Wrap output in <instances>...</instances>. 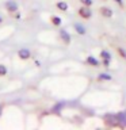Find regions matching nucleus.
Instances as JSON below:
<instances>
[{"label":"nucleus","instance_id":"obj_13","mask_svg":"<svg viewBox=\"0 0 126 130\" xmlns=\"http://www.w3.org/2000/svg\"><path fill=\"white\" fill-rule=\"evenodd\" d=\"M119 52H121V56L126 57V53H125V50H122V49H119Z\"/></svg>","mask_w":126,"mask_h":130},{"label":"nucleus","instance_id":"obj_8","mask_svg":"<svg viewBox=\"0 0 126 130\" xmlns=\"http://www.w3.org/2000/svg\"><path fill=\"white\" fill-rule=\"evenodd\" d=\"M75 28H76V30H77V32H80V34H84V32H85V30H84V27L83 26H81V24H75Z\"/></svg>","mask_w":126,"mask_h":130},{"label":"nucleus","instance_id":"obj_11","mask_svg":"<svg viewBox=\"0 0 126 130\" xmlns=\"http://www.w3.org/2000/svg\"><path fill=\"white\" fill-rule=\"evenodd\" d=\"M88 62H92V65H98V64H99L95 58H93V57H88Z\"/></svg>","mask_w":126,"mask_h":130},{"label":"nucleus","instance_id":"obj_1","mask_svg":"<svg viewBox=\"0 0 126 130\" xmlns=\"http://www.w3.org/2000/svg\"><path fill=\"white\" fill-rule=\"evenodd\" d=\"M6 8H7L8 12H18V10H19L18 4H16V2H14V0H8L6 3Z\"/></svg>","mask_w":126,"mask_h":130},{"label":"nucleus","instance_id":"obj_6","mask_svg":"<svg viewBox=\"0 0 126 130\" xmlns=\"http://www.w3.org/2000/svg\"><path fill=\"white\" fill-rule=\"evenodd\" d=\"M52 23L56 24V26H60V24H61V19L58 18V16H52Z\"/></svg>","mask_w":126,"mask_h":130},{"label":"nucleus","instance_id":"obj_15","mask_svg":"<svg viewBox=\"0 0 126 130\" xmlns=\"http://www.w3.org/2000/svg\"><path fill=\"white\" fill-rule=\"evenodd\" d=\"M2 23H3V18L0 16V24H2Z\"/></svg>","mask_w":126,"mask_h":130},{"label":"nucleus","instance_id":"obj_4","mask_svg":"<svg viewBox=\"0 0 126 130\" xmlns=\"http://www.w3.org/2000/svg\"><path fill=\"white\" fill-rule=\"evenodd\" d=\"M60 37L62 38V41L65 43H69V41H71V37H69V34L65 30H60Z\"/></svg>","mask_w":126,"mask_h":130},{"label":"nucleus","instance_id":"obj_9","mask_svg":"<svg viewBox=\"0 0 126 130\" xmlns=\"http://www.w3.org/2000/svg\"><path fill=\"white\" fill-rule=\"evenodd\" d=\"M102 12H103L106 16H111V15H113V12L108 11V8H103V10H102Z\"/></svg>","mask_w":126,"mask_h":130},{"label":"nucleus","instance_id":"obj_7","mask_svg":"<svg viewBox=\"0 0 126 130\" xmlns=\"http://www.w3.org/2000/svg\"><path fill=\"white\" fill-rule=\"evenodd\" d=\"M6 75H7V68H6V65L0 64V76H6Z\"/></svg>","mask_w":126,"mask_h":130},{"label":"nucleus","instance_id":"obj_12","mask_svg":"<svg viewBox=\"0 0 126 130\" xmlns=\"http://www.w3.org/2000/svg\"><path fill=\"white\" fill-rule=\"evenodd\" d=\"M100 77H102V79H106V80H110V79H111L110 76H106V73H103V75H102Z\"/></svg>","mask_w":126,"mask_h":130},{"label":"nucleus","instance_id":"obj_10","mask_svg":"<svg viewBox=\"0 0 126 130\" xmlns=\"http://www.w3.org/2000/svg\"><path fill=\"white\" fill-rule=\"evenodd\" d=\"M80 2L83 3L84 6H87V7H89V6L92 4V0H80Z\"/></svg>","mask_w":126,"mask_h":130},{"label":"nucleus","instance_id":"obj_5","mask_svg":"<svg viewBox=\"0 0 126 130\" xmlns=\"http://www.w3.org/2000/svg\"><path fill=\"white\" fill-rule=\"evenodd\" d=\"M57 8L61 10V11H67L68 10V4L65 2H58V3H57Z\"/></svg>","mask_w":126,"mask_h":130},{"label":"nucleus","instance_id":"obj_3","mask_svg":"<svg viewBox=\"0 0 126 130\" xmlns=\"http://www.w3.org/2000/svg\"><path fill=\"white\" fill-rule=\"evenodd\" d=\"M79 14H80V16L81 18H89V16H91V11L88 10V8H85V7H83V8H80L79 10Z\"/></svg>","mask_w":126,"mask_h":130},{"label":"nucleus","instance_id":"obj_2","mask_svg":"<svg viewBox=\"0 0 126 130\" xmlns=\"http://www.w3.org/2000/svg\"><path fill=\"white\" fill-rule=\"evenodd\" d=\"M18 56H19L20 60H27V58H30V57H31V52L28 50V49H19Z\"/></svg>","mask_w":126,"mask_h":130},{"label":"nucleus","instance_id":"obj_16","mask_svg":"<svg viewBox=\"0 0 126 130\" xmlns=\"http://www.w3.org/2000/svg\"><path fill=\"white\" fill-rule=\"evenodd\" d=\"M0 114H2V106H0Z\"/></svg>","mask_w":126,"mask_h":130},{"label":"nucleus","instance_id":"obj_14","mask_svg":"<svg viewBox=\"0 0 126 130\" xmlns=\"http://www.w3.org/2000/svg\"><path fill=\"white\" fill-rule=\"evenodd\" d=\"M15 18L16 19H20V14H15Z\"/></svg>","mask_w":126,"mask_h":130}]
</instances>
